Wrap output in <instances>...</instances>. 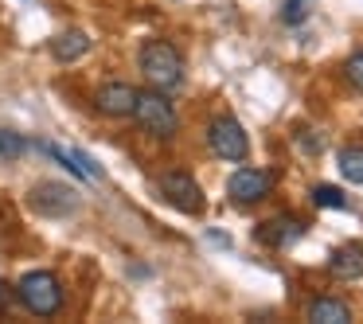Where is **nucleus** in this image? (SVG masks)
<instances>
[{
  "label": "nucleus",
  "mask_w": 363,
  "mask_h": 324,
  "mask_svg": "<svg viewBox=\"0 0 363 324\" xmlns=\"http://www.w3.org/2000/svg\"><path fill=\"white\" fill-rule=\"evenodd\" d=\"M336 164H340V176H344L347 184H363V145H347V149H340Z\"/></svg>",
  "instance_id": "13"
},
{
  "label": "nucleus",
  "mask_w": 363,
  "mask_h": 324,
  "mask_svg": "<svg viewBox=\"0 0 363 324\" xmlns=\"http://www.w3.org/2000/svg\"><path fill=\"white\" fill-rule=\"evenodd\" d=\"M313 203L316 207H328V211H347V196L332 184H316L313 188Z\"/></svg>",
  "instance_id": "14"
},
{
  "label": "nucleus",
  "mask_w": 363,
  "mask_h": 324,
  "mask_svg": "<svg viewBox=\"0 0 363 324\" xmlns=\"http://www.w3.org/2000/svg\"><path fill=\"white\" fill-rule=\"evenodd\" d=\"M133 121L141 125V133H149L152 141H172L180 133V118L176 106L164 98V90H137V106H133Z\"/></svg>",
  "instance_id": "2"
},
{
  "label": "nucleus",
  "mask_w": 363,
  "mask_h": 324,
  "mask_svg": "<svg viewBox=\"0 0 363 324\" xmlns=\"http://www.w3.org/2000/svg\"><path fill=\"white\" fill-rule=\"evenodd\" d=\"M305 316L313 324H347L352 320V305L340 297H316L313 305L305 308Z\"/></svg>",
  "instance_id": "11"
},
{
  "label": "nucleus",
  "mask_w": 363,
  "mask_h": 324,
  "mask_svg": "<svg viewBox=\"0 0 363 324\" xmlns=\"http://www.w3.org/2000/svg\"><path fill=\"white\" fill-rule=\"evenodd\" d=\"M344 79L352 82L355 90H363V51H355V55L344 63Z\"/></svg>",
  "instance_id": "17"
},
{
  "label": "nucleus",
  "mask_w": 363,
  "mask_h": 324,
  "mask_svg": "<svg viewBox=\"0 0 363 324\" xmlns=\"http://www.w3.org/2000/svg\"><path fill=\"white\" fill-rule=\"evenodd\" d=\"M137 67L152 90H180L184 86V55L168 40H145L137 51Z\"/></svg>",
  "instance_id": "1"
},
{
  "label": "nucleus",
  "mask_w": 363,
  "mask_h": 324,
  "mask_svg": "<svg viewBox=\"0 0 363 324\" xmlns=\"http://www.w3.org/2000/svg\"><path fill=\"white\" fill-rule=\"evenodd\" d=\"M86 51H90V35L79 32V28L55 35V43H51V55H55L59 63H74V59H82Z\"/></svg>",
  "instance_id": "12"
},
{
  "label": "nucleus",
  "mask_w": 363,
  "mask_h": 324,
  "mask_svg": "<svg viewBox=\"0 0 363 324\" xmlns=\"http://www.w3.org/2000/svg\"><path fill=\"white\" fill-rule=\"evenodd\" d=\"M269 188H274V176H269L266 168H235L230 180H227V196L235 207L262 203V199L269 196Z\"/></svg>",
  "instance_id": "7"
},
{
  "label": "nucleus",
  "mask_w": 363,
  "mask_h": 324,
  "mask_svg": "<svg viewBox=\"0 0 363 324\" xmlns=\"http://www.w3.org/2000/svg\"><path fill=\"white\" fill-rule=\"evenodd\" d=\"M207 149L219 160L238 164V160H246V152H250V137H246V129L238 125L230 113H223V118H215L211 125H207Z\"/></svg>",
  "instance_id": "4"
},
{
  "label": "nucleus",
  "mask_w": 363,
  "mask_h": 324,
  "mask_svg": "<svg viewBox=\"0 0 363 324\" xmlns=\"http://www.w3.org/2000/svg\"><path fill=\"white\" fill-rule=\"evenodd\" d=\"M157 188H160V196H164L168 203L176 207V211H184V215H203L207 199H203V188L196 184V176H191V172H184V168L164 172V176L157 180Z\"/></svg>",
  "instance_id": "6"
},
{
  "label": "nucleus",
  "mask_w": 363,
  "mask_h": 324,
  "mask_svg": "<svg viewBox=\"0 0 363 324\" xmlns=\"http://www.w3.org/2000/svg\"><path fill=\"white\" fill-rule=\"evenodd\" d=\"M16 297L28 313L35 316H55L63 308V281L51 269H32L16 281Z\"/></svg>",
  "instance_id": "3"
},
{
  "label": "nucleus",
  "mask_w": 363,
  "mask_h": 324,
  "mask_svg": "<svg viewBox=\"0 0 363 324\" xmlns=\"http://www.w3.org/2000/svg\"><path fill=\"white\" fill-rule=\"evenodd\" d=\"M28 152V141L20 133H12V129H0V160H16Z\"/></svg>",
  "instance_id": "15"
},
{
  "label": "nucleus",
  "mask_w": 363,
  "mask_h": 324,
  "mask_svg": "<svg viewBox=\"0 0 363 324\" xmlns=\"http://www.w3.org/2000/svg\"><path fill=\"white\" fill-rule=\"evenodd\" d=\"M301 235H305V223L293 219V215H277V219H266L258 230H254V238H258L262 246H269V250H285V246H293Z\"/></svg>",
  "instance_id": "9"
},
{
  "label": "nucleus",
  "mask_w": 363,
  "mask_h": 324,
  "mask_svg": "<svg viewBox=\"0 0 363 324\" xmlns=\"http://www.w3.org/2000/svg\"><path fill=\"white\" fill-rule=\"evenodd\" d=\"M133 106H137V86H129V82H121V79H110L94 90V110L110 121L133 118Z\"/></svg>",
  "instance_id": "8"
},
{
  "label": "nucleus",
  "mask_w": 363,
  "mask_h": 324,
  "mask_svg": "<svg viewBox=\"0 0 363 324\" xmlns=\"http://www.w3.org/2000/svg\"><path fill=\"white\" fill-rule=\"evenodd\" d=\"M328 274L340 281H359L363 277V242H344L328 254Z\"/></svg>",
  "instance_id": "10"
},
{
  "label": "nucleus",
  "mask_w": 363,
  "mask_h": 324,
  "mask_svg": "<svg viewBox=\"0 0 363 324\" xmlns=\"http://www.w3.org/2000/svg\"><path fill=\"white\" fill-rule=\"evenodd\" d=\"M28 203H32V211L48 215V219H67V215L79 211V191L59 180H40L28 191Z\"/></svg>",
  "instance_id": "5"
},
{
  "label": "nucleus",
  "mask_w": 363,
  "mask_h": 324,
  "mask_svg": "<svg viewBox=\"0 0 363 324\" xmlns=\"http://www.w3.org/2000/svg\"><path fill=\"white\" fill-rule=\"evenodd\" d=\"M308 12H313V0H285V4H281V20H285L289 28L305 24Z\"/></svg>",
  "instance_id": "16"
}]
</instances>
